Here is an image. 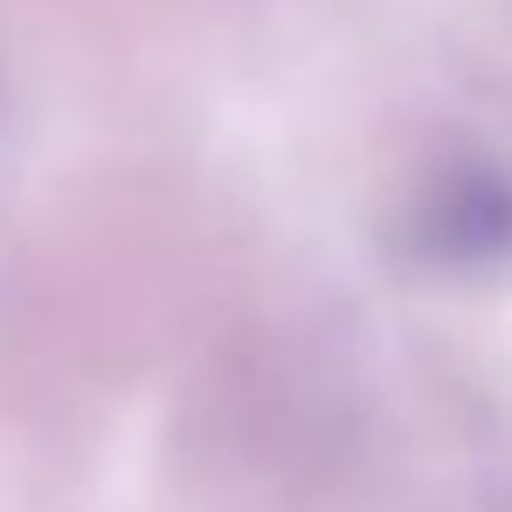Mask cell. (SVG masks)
Returning <instances> with one entry per match:
<instances>
[{"instance_id": "1", "label": "cell", "mask_w": 512, "mask_h": 512, "mask_svg": "<svg viewBox=\"0 0 512 512\" xmlns=\"http://www.w3.org/2000/svg\"><path fill=\"white\" fill-rule=\"evenodd\" d=\"M409 243L443 270H478L512 256V173L485 160H457L416 194Z\"/></svg>"}]
</instances>
